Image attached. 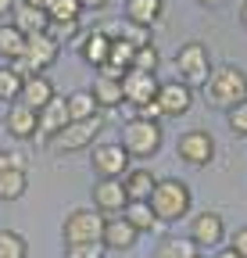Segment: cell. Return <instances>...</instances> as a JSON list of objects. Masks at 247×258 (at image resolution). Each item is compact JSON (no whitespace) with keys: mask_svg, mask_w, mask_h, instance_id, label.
Segmentation results:
<instances>
[{"mask_svg":"<svg viewBox=\"0 0 247 258\" xmlns=\"http://www.w3.org/2000/svg\"><path fill=\"white\" fill-rule=\"evenodd\" d=\"M154 183H158V176H154L150 169H129L126 176H122V186H126L129 201H147Z\"/></svg>","mask_w":247,"mask_h":258,"instance_id":"obj_23","label":"cell"},{"mask_svg":"<svg viewBox=\"0 0 247 258\" xmlns=\"http://www.w3.org/2000/svg\"><path fill=\"white\" fill-rule=\"evenodd\" d=\"M65 104H68L72 122H83V118L101 115V108H97V101H94V93H90V90H75V93H68V97H65Z\"/></svg>","mask_w":247,"mask_h":258,"instance_id":"obj_29","label":"cell"},{"mask_svg":"<svg viewBox=\"0 0 247 258\" xmlns=\"http://www.w3.org/2000/svg\"><path fill=\"white\" fill-rule=\"evenodd\" d=\"M158 64H161V54H158V47H154V43L136 47V54H133V69H140V72H154V76H158Z\"/></svg>","mask_w":247,"mask_h":258,"instance_id":"obj_32","label":"cell"},{"mask_svg":"<svg viewBox=\"0 0 247 258\" xmlns=\"http://www.w3.org/2000/svg\"><path fill=\"white\" fill-rule=\"evenodd\" d=\"M147 205L154 208L158 222H179V219L190 215L194 194H190V186L183 179H158L154 190H150V198H147Z\"/></svg>","mask_w":247,"mask_h":258,"instance_id":"obj_2","label":"cell"},{"mask_svg":"<svg viewBox=\"0 0 247 258\" xmlns=\"http://www.w3.org/2000/svg\"><path fill=\"white\" fill-rule=\"evenodd\" d=\"M215 258H240L233 247H222V251H215Z\"/></svg>","mask_w":247,"mask_h":258,"instance_id":"obj_40","label":"cell"},{"mask_svg":"<svg viewBox=\"0 0 247 258\" xmlns=\"http://www.w3.org/2000/svg\"><path fill=\"white\" fill-rule=\"evenodd\" d=\"M158 76L154 72H140V69H129L126 76H122V93H126V101L133 108L147 104V101H158Z\"/></svg>","mask_w":247,"mask_h":258,"instance_id":"obj_11","label":"cell"},{"mask_svg":"<svg viewBox=\"0 0 247 258\" xmlns=\"http://www.w3.org/2000/svg\"><path fill=\"white\" fill-rule=\"evenodd\" d=\"M0 258H29V244L15 230H0Z\"/></svg>","mask_w":247,"mask_h":258,"instance_id":"obj_31","label":"cell"},{"mask_svg":"<svg viewBox=\"0 0 247 258\" xmlns=\"http://www.w3.org/2000/svg\"><path fill=\"white\" fill-rule=\"evenodd\" d=\"M79 4H83V11H86V8H90V11H97V8H108L111 0H79Z\"/></svg>","mask_w":247,"mask_h":258,"instance_id":"obj_38","label":"cell"},{"mask_svg":"<svg viewBox=\"0 0 247 258\" xmlns=\"http://www.w3.org/2000/svg\"><path fill=\"white\" fill-rule=\"evenodd\" d=\"M197 247L190 237H161L158 247L150 251V258H194Z\"/></svg>","mask_w":247,"mask_h":258,"instance_id":"obj_28","label":"cell"},{"mask_svg":"<svg viewBox=\"0 0 247 258\" xmlns=\"http://www.w3.org/2000/svg\"><path fill=\"white\" fill-rule=\"evenodd\" d=\"M240 22H243V25H247V4H243V11H240Z\"/></svg>","mask_w":247,"mask_h":258,"instance_id":"obj_44","label":"cell"},{"mask_svg":"<svg viewBox=\"0 0 247 258\" xmlns=\"http://www.w3.org/2000/svg\"><path fill=\"white\" fill-rule=\"evenodd\" d=\"M201 4H204V8H219V4H222V0H201Z\"/></svg>","mask_w":247,"mask_h":258,"instance_id":"obj_43","label":"cell"},{"mask_svg":"<svg viewBox=\"0 0 247 258\" xmlns=\"http://www.w3.org/2000/svg\"><path fill=\"white\" fill-rule=\"evenodd\" d=\"M15 15V0H0V18H8Z\"/></svg>","mask_w":247,"mask_h":258,"instance_id":"obj_39","label":"cell"},{"mask_svg":"<svg viewBox=\"0 0 247 258\" xmlns=\"http://www.w3.org/2000/svg\"><path fill=\"white\" fill-rule=\"evenodd\" d=\"M8 165H11V154H8V151H0V172H4Z\"/></svg>","mask_w":247,"mask_h":258,"instance_id":"obj_41","label":"cell"},{"mask_svg":"<svg viewBox=\"0 0 247 258\" xmlns=\"http://www.w3.org/2000/svg\"><path fill=\"white\" fill-rule=\"evenodd\" d=\"M126 205H129V194H126V186H122V176H118V179H97V183H94V208H97L104 219L122 215V212H126Z\"/></svg>","mask_w":247,"mask_h":258,"instance_id":"obj_10","label":"cell"},{"mask_svg":"<svg viewBox=\"0 0 247 258\" xmlns=\"http://www.w3.org/2000/svg\"><path fill=\"white\" fill-rule=\"evenodd\" d=\"M176 154H179V161H187V165L204 169V165L215 161V137L208 133V129H190V133L179 137Z\"/></svg>","mask_w":247,"mask_h":258,"instance_id":"obj_8","label":"cell"},{"mask_svg":"<svg viewBox=\"0 0 247 258\" xmlns=\"http://www.w3.org/2000/svg\"><path fill=\"white\" fill-rule=\"evenodd\" d=\"M54 97H57V90H54V83H50L47 76H25L18 101H22V104H29L33 111H43V108L54 101Z\"/></svg>","mask_w":247,"mask_h":258,"instance_id":"obj_16","label":"cell"},{"mask_svg":"<svg viewBox=\"0 0 247 258\" xmlns=\"http://www.w3.org/2000/svg\"><path fill=\"white\" fill-rule=\"evenodd\" d=\"M194 258H201V254H194Z\"/></svg>","mask_w":247,"mask_h":258,"instance_id":"obj_45","label":"cell"},{"mask_svg":"<svg viewBox=\"0 0 247 258\" xmlns=\"http://www.w3.org/2000/svg\"><path fill=\"white\" fill-rule=\"evenodd\" d=\"M79 15H83V4L79 0H50L47 4V18L50 25H61V29H79Z\"/></svg>","mask_w":247,"mask_h":258,"instance_id":"obj_22","label":"cell"},{"mask_svg":"<svg viewBox=\"0 0 247 258\" xmlns=\"http://www.w3.org/2000/svg\"><path fill=\"white\" fill-rule=\"evenodd\" d=\"M158 108L165 118H179V115H187L194 108V90L187 83H161L158 86Z\"/></svg>","mask_w":247,"mask_h":258,"instance_id":"obj_13","label":"cell"},{"mask_svg":"<svg viewBox=\"0 0 247 258\" xmlns=\"http://www.w3.org/2000/svg\"><path fill=\"white\" fill-rule=\"evenodd\" d=\"M122 219H126L136 233H158V230H161L158 215H154V208H150L147 201H129L126 212H122Z\"/></svg>","mask_w":247,"mask_h":258,"instance_id":"obj_19","label":"cell"},{"mask_svg":"<svg viewBox=\"0 0 247 258\" xmlns=\"http://www.w3.org/2000/svg\"><path fill=\"white\" fill-rule=\"evenodd\" d=\"M136 240H140V233H136V230H133V226H129L126 219H122V215L104 219V233H101L104 251H129Z\"/></svg>","mask_w":247,"mask_h":258,"instance_id":"obj_15","label":"cell"},{"mask_svg":"<svg viewBox=\"0 0 247 258\" xmlns=\"http://www.w3.org/2000/svg\"><path fill=\"white\" fill-rule=\"evenodd\" d=\"M4 129L15 137V140H33L36 137V129H40V111H33L29 104L15 101L4 115Z\"/></svg>","mask_w":247,"mask_h":258,"instance_id":"obj_14","label":"cell"},{"mask_svg":"<svg viewBox=\"0 0 247 258\" xmlns=\"http://www.w3.org/2000/svg\"><path fill=\"white\" fill-rule=\"evenodd\" d=\"M201 90H204V101L211 108L229 111L233 104L247 101V76L236 69V64H219V69H211V76H208V83Z\"/></svg>","mask_w":247,"mask_h":258,"instance_id":"obj_1","label":"cell"},{"mask_svg":"<svg viewBox=\"0 0 247 258\" xmlns=\"http://www.w3.org/2000/svg\"><path fill=\"white\" fill-rule=\"evenodd\" d=\"M101 233H104V215L97 208H75L61 226L65 244H101Z\"/></svg>","mask_w":247,"mask_h":258,"instance_id":"obj_7","label":"cell"},{"mask_svg":"<svg viewBox=\"0 0 247 258\" xmlns=\"http://www.w3.org/2000/svg\"><path fill=\"white\" fill-rule=\"evenodd\" d=\"M226 122H229V129H233L236 137H247V101L233 104V108H229V115H226Z\"/></svg>","mask_w":247,"mask_h":258,"instance_id":"obj_34","label":"cell"},{"mask_svg":"<svg viewBox=\"0 0 247 258\" xmlns=\"http://www.w3.org/2000/svg\"><path fill=\"white\" fill-rule=\"evenodd\" d=\"M79 50H83V61H86V64L101 69V64L108 61V54H111V36H108L104 29H94V32H90V36L83 40Z\"/></svg>","mask_w":247,"mask_h":258,"instance_id":"obj_21","label":"cell"},{"mask_svg":"<svg viewBox=\"0 0 247 258\" xmlns=\"http://www.w3.org/2000/svg\"><path fill=\"white\" fill-rule=\"evenodd\" d=\"M90 161L101 179H118L129 172V154L122 144H94L90 147Z\"/></svg>","mask_w":247,"mask_h":258,"instance_id":"obj_9","label":"cell"},{"mask_svg":"<svg viewBox=\"0 0 247 258\" xmlns=\"http://www.w3.org/2000/svg\"><path fill=\"white\" fill-rule=\"evenodd\" d=\"M133 54H136V47H129L126 40H111L108 64H115V69H122V72H129V69H133Z\"/></svg>","mask_w":247,"mask_h":258,"instance_id":"obj_33","label":"cell"},{"mask_svg":"<svg viewBox=\"0 0 247 258\" xmlns=\"http://www.w3.org/2000/svg\"><path fill=\"white\" fill-rule=\"evenodd\" d=\"M161 140H165L161 122H150V118H129L118 137V144L126 147L129 158H154L161 151Z\"/></svg>","mask_w":247,"mask_h":258,"instance_id":"obj_3","label":"cell"},{"mask_svg":"<svg viewBox=\"0 0 247 258\" xmlns=\"http://www.w3.org/2000/svg\"><path fill=\"white\" fill-rule=\"evenodd\" d=\"M101 129H104V115L83 118V122H68L57 137H50V151H57V154L86 151V147H94V140L101 137Z\"/></svg>","mask_w":247,"mask_h":258,"instance_id":"obj_5","label":"cell"},{"mask_svg":"<svg viewBox=\"0 0 247 258\" xmlns=\"http://www.w3.org/2000/svg\"><path fill=\"white\" fill-rule=\"evenodd\" d=\"M22 83H25V76L15 72L11 64H4V69H0V101H4V104H15L18 93H22Z\"/></svg>","mask_w":247,"mask_h":258,"instance_id":"obj_30","label":"cell"},{"mask_svg":"<svg viewBox=\"0 0 247 258\" xmlns=\"http://www.w3.org/2000/svg\"><path fill=\"white\" fill-rule=\"evenodd\" d=\"M133 118H150V122H158V118H161V108H158V101H147V104H140Z\"/></svg>","mask_w":247,"mask_h":258,"instance_id":"obj_37","label":"cell"},{"mask_svg":"<svg viewBox=\"0 0 247 258\" xmlns=\"http://www.w3.org/2000/svg\"><path fill=\"white\" fill-rule=\"evenodd\" d=\"M104 32L111 40H126L129 47H147L150 43V29L136 25V22H122V25H104Z\"/></svg>","mask_w":247,"mask_h":258,"instance_id":"obj_27","label":"cell"},{"mask_svg":"<svg viewBox=\"0 0 247 258\" xmlns=\"http://www.w3.org/2000/svg\"><path fill=\"white\" fill-rule=\"evenodd\" d=\"M176 72H179V83H187L190 90L194 86H204L208 76H211L208 47L204 43H183L179 54H176Z\"/></svg>","mask_w":247,"mask_h":258,"instance_id":"obj_6","label":"cell"},{"mask_svg":"<svg viewBox=\"0 0 247 258\" xmlns=\"http://www.w3.org/2000/svg\"><path fill=\"white\" fill-rule=\"evenodd\" d=\"M57 54H61V43L50 36V32H36V36L25 40V54H22V61L11 64V69L22 72V76H43L57 61Z\"/></svg>","mask_w":247,"mask_h":258,"instance_id":"obj_4","label":"cell"},{"mask_svg":"<svg viewBox=\"0 0 247 258\" xmlns=\"http://www.w3.org/2000/svg\"><path fill=\"white\" fill-rule=\"evenodd\" d=\"M25 40H29V36H25L22 29H15V25H0V57H8V64L22 61Z\"/></svg>","mask_w":247,"mask_h":258,"instance_id":"obj_26","label":"cell"},{"mask_svg":"<svg viewBox=\"0 0 247 258\" xmlns=\"http://www.w3.org/2000/svg\"><path fill=\"white\" fill-rule=\"evenodd\" d=\"M11 25L22 29L25 36H36V32H47L50 18H47L43 8H33V4H25V0H18V4H15V22H11Z\"/></svg>","mask_w":247,"mask_h":258,"instance_id":"obj_18","label":"cell"},{"mask_svg":"<svg viewBox=\"0 0 247 258\" xmlns=\"http://www.w3.org/2000/svg\"><path fill=\"white\" fill-rule=\"evenodd\" d=\"M194 247H219L222 237H226V226H222V215L219 212H197L190 219V233Z\"/></svg>","mask_w":247,"mask_h":258,"instance_id":"obj_12","label":"cell"},{"mask_svg":"<svg viewBox=\"0 0 247 258\" xmlns=\"http://www.w3.org/2000/svg\"><path fill=\"white\" fill-rule=\"evenodd\" d=\"M90 93H94V101H97V108L104 111V108H118V104H126V93H122V79H104V76H97V83L90 86Z\"/></svg>","mask_w":247,"mask_h":258,"instance_id":"obj_24","label":"cell"},{"mask_svg":"<svg viewBox=\"0 0 247 258\" xmlns=\"http://www.w3.org/2000/svg\"><path fill=\"white\" fill-rule=\"evenodd\" d=\"M25 4H33V8H43V11H47V4H50V0H25Z\"/></svg>","mask_w":247,"mask_h":258,"instance_id":"obj_42","label":"cell"},{"mask_svg":"<svg viewBox=\"0 0 247 258\" xmlns=\"http://www.w3.org/2000/svg\"><path fill=\"white\" fill-rule=\"evenodd\" d=\"M229 247H233L240 258H247V226H240V230L229 237Z\"/></svg>","mask_w":247,"mask_h":258,"instance_id":"obj_36","label":"cell"},{"mask_svg":"<svg viewBox=\"0 0 247 258\" xmlns=\"http://www.w3.org/2000/svg\"><path fill=\"white\" fill-rule=\"evenodd\" d=\"M29 190V172L18 165H8L0 172V201H18L22 194Z\"/></svg>","mask_w":247,"mask_h":258,"instance_id":"obj_25","label":"cell"},{"mask_svg":"<svg viewBox=\"0 0 247 258\" xmlns=\"http://www.w3.org/2000/svg\"><path fill=\"white\" fill-rule=\"evenodd\" d=\"M161 15H165V0H126V22L150 29Z\"/></svg>","mask_w":247,"mask_h":258,"instance_id":"obj_20","label":"cell"},{"mask_svg":"<svg viewBox=\"0 0 247 258\" xmlns=\"http://www.w3.org/2000/svg\"><path fill=\"white\" fill-rule=\"evenodd\" d=\"M65 258H104V244H65Z\"/></svg>","mask_w":247,"mask_h":258,"instance_id":"obj_35","label":"cell"},{"mask_svg":"<svg viewBox=\"0 0 247 258\" xmlns=\"http://www.w3.org/2000/svg\"><path fill=\"white\" fill-rule=\"evenodd\" d=\"M72 122V115H68V104H65V97H54V101L40 111V129H36V137H57L61 129H65Z\"/></svg>","mask_w":247,"mask_h":258,"instance_id":"obj_17","label":"cell"}]
</instances>
